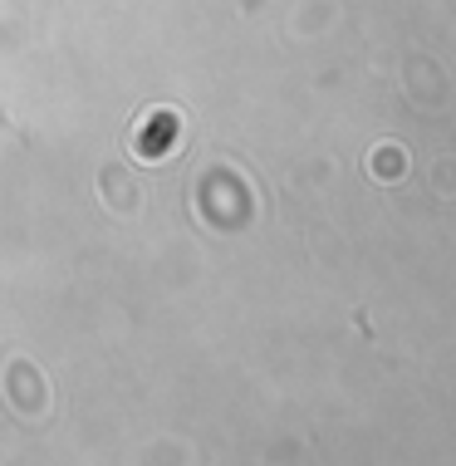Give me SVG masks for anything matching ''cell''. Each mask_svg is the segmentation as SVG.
I'll return each mask as SVG.
<instances>
[{"label":"cell","mask_w":456,"mask_h":466,"mask_svg":"<svg viewBox=\"0 0 456 466\" xmlns=\"http://www.w3.org/2000/svg\"><path fill=\"white\" fill-rule=\"evenodd\" d=\"M378 177H397V167H403V158H397V152H383V158H378Z\"/></svg>","instance_id":"obj_1"}]
</instances>
